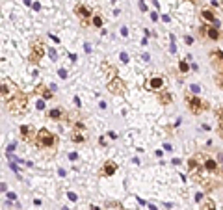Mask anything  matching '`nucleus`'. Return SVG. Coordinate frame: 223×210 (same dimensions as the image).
<instances>
[{
    "instance_id": "obj_17",
    "label": "nucleus",
    "mask_w": 223,
    "mask_h": 210,
    "mask_svg": "<svg viewBox=\"0 0 223 210\" xmlns=\"http://www.w3.org/2000/svg\"><path fill=\"white\" fill-rule=\"evenodd\" d=\"M58 73H60V76H62V78H67V71H65V69H60Z\"/></svg>"
},
{
    "instance_id": "obj_16",
    "label": "nucleus",
    "mask_w": 223,
    "mask_h": 210,
    "mask_svg": "<svg viewBox=\"0 0 223 210\" xmlns=\"http://www.w3.org/2000/svg\"><path fill=\"white\" fill-rule=\"evenodd\" d=\"M179 67H180L182 73H188V63H186V61H180V65H179Z\"/></svg>"
},
{
    "instance_id": "obj_5",
    "label": "nucleus",
    "mask_w": 223,
    "mask_h": 210,
    "mask_svg": "<svg viewBox=\"0 0 223 210\" xmlns=\"http://www.w3.org/2000/svg\"><path fill=\"white\" fill-rule=\"evenodd\" d=\"M43 43H39V45H34V50H32V56H30V60L32 61H39L41 60V56H43Z\"/></svg>"
},
{
    "instance_id": "obj_3",
    "label": "nucleus",
    "mask_w": 223,
    "mask_h": 210,
    "mask_svg": "<svg viewBox=\"0 0 223 210\" xmlns=\"http://www.w3.org/2000/svg\"><path fill=\"white\" fill-rule=\"evenodd\" d=\"M186 102L190 104V110L194 114H201L203 110H206V104L201 99H197V97H186Z\"/></svg>"
},
{
    "instance_id": "obj_8",
    "label": "nucleus",
    "mask_w": 223,
    "mask_h": 210,
    "mask_svg": "<svg viewBox=\"0 0 223 210\" xmlns=\"http://www.w3.org/2000/svg\"><path fill=\"white\" fill-rule=\"evenodd\" d=\"M74 11H76V15L80 19H88L89 17V9L86 8V6H82V4H78L76 8H74Z\"/></svg>"
},
{
    "instance_id": "obj_11",
    "label": "nucleus",
    "mask_w": 223,
    "mask_h": 210,
    "mask_svg": "<svg viewBox=\"0 0 223 210\" xmlns=\"http://www.w3.org/2000/svg\"><path fill=\"white\" fill-rule=\"evenodd\" d=\"M205 166H206V169H208V171H216V169H217V164H216L214 160H206Z\"/></svg>"
},
{
    "instance_id": "obj_15",
    "label": "nucleus",
    "mask_w": 223,
    "mask_h": 210,
    "mask_svg": "<svg viewBox=\"0 0 223 210\" xmlns=\"http://www.w3.org/2000/svg\"><path fill=\"white\" fill-rule=\"evenodd\" d=\"M93 24H95V26H102V19H100V15H93Z\"/></svg>"
},
{
    "instance_id": "obj_13",
    "label": "nucleus",
    "mask_w": 223,
    "mask_h": 210,
    "mask_svg": "<svg viewBox=\"0 0 223 210\" xmlns=\"http://www.w3.org/2000/svg\"><path fill=\"white\" fill-rule=\"evenodd\" d=\"M203 17H205L206 20H210V22H216V17H214V15H212L210 11H206V9L203 11Z\"/></svg>"
},
{
    "instance_id": "obj_9",
    "label": "nucleus",
    "mask_w": 223,
    "mask_h": 210,
    "mask_svg": "<svg viewBox=\"0 0 223 210\" xmlns=\"http://www.w3.org/2000/svg\"><path fill=\"white\" fill-rule=\"evenodd\" d=\"M149 86H151V88H153V89H160L162 86H164V80H162L160 76H154V78H153V80L149 82Z\"/></svg>"
},
{
    "instance_id": "obj_4",
    "label": "nucleus",
    "mask_w": 223,
    "mask_h": 210,
    "mask_svg": "<svg viewBox=\"0 0 223 210\" xmlns=\"http://www.w3.org/2000/svg\"><path fill=\"white\" fill-rule=\"evenodd\" d=\"M210 58H212V65L217 67L219 74H223V52L221 50H214V52H210Z\"/></svg>"
},
{
    "instance_id": "obj_14",
    "label": "nucleus",
    "mask_w": 223,
    "mask_h": 210,
    "mask_svg": "<svg viewBox=\"0 0 223 210\" xmlns=\"http://www.w3.org/2000/svg\"><path fill=\"white\" fill-rule=\"evenodd\" d=\"M39 91H41V95L45 97V99H52V93H48L47 88H43V86H41V88H39Z\"/></svg>"
},
{
    "instance_id": "obj_2",
    "label": "nucleus",
    "mask_w": 223,
    "mask_h": 210,
    "mask_svg": "<svg viewBox=\"0 0 223 210\" xmlns=\"http://www.w3.org/2000/svg\"><path fill=\"white\" fill-rule=\"evenodd\" d=\"M24 104H26V95L22 93H17L13 100H9V110L13 112V114H19L21 110H24Z\"/></svg>"
},
{
    "instance_id": "obj_1",
    "label": "nucleus",
    "mask_w": 223,
    "mask_h": 210,
    "mask_svg": "<svg viewBox=\"0 0 223 210\" xmlns=\"http://www.w3.org/2000/svg\"><path fill=\"white\" fill-rule=\"evenodd\" d=\"M39 147H45V149H50V147L56 145V136L52 132H48L47 129H41L37 132V140H35Z\"/></svg>"
},
{
    "instance_id": "obj_6",
    "label": "nucleus",
    "mask_w": 223,
    "mask_h": 210,
    "mask_svg": "<svg viewBox=\"0 0 223 210\" xmlns=\"http://www.w3.org/2000/svg\"><path fill=\"white\" fill-rule=\"evenodd\" d=\"M201 34L208 35L210 39H217V37H219V32H217L216 28H206V26H203V28H201Z\"/></svg>"
},
{
    "instance_id": "obj_12",
    "label": "nucleus",
    "mask_w": 223,
    "mask_h": 210,
    "mask_svg": "<svg viewBox=\"0 0 223 210\" xmlns=\"http://www.w3.org/2000/svg\"><path fill=\"white\" fill-rule=\"evenodd\" d=\"M48 117L50 119H60V117H62V110H52L48 114Z\"/></svg>"
},
{
    "instance_id": "obj_7",
    "label": "nucleus",
    "mask_w": 223,
    "mask_h": 210,
    "mask_svg": "<svg viewBox=\"0 0 223 210\" xmlns=\"http://www.w3.org/2000/svg\"><path fill=\"white\" fill-rule=\"evenodd\" d=\"M115 169H117V164L110 160V162H106V164H104V171H102V175H114Z\"/></svg>"
},
{
    "instance_id": "obj_18",
    "label": "nucleus",
    "mask_w": 223,
    "mask_h": 210,
    "mask_svg": "<svg viewBox=\"0 0 223 210\" xmlns=\"http://www.w3.org/2000/svg\"><path fill=\"white\" fill-rule=\"evenodd\" d=\"M191 91H194V93L197 95V93H199V91H201V88H199V86H195V84H194V86H191Z\"/></svg>"
},
{
    "instance_id": "obj_10",
    "label": "nucleus",
    "mask_w": 223,
    "mask_h": 210,
    "mask_svg": "<svg viewBox=\"0 0 223 210\" xmlns=\"http://www.w3.org/2000/svg\"><path fill=\"white\" fill-rule=\"evenodd\" d=\"M110 89H115V93H121V91H123V84H121V80H115L114 84H110Z\"/></svg>"
}]
</instances>
